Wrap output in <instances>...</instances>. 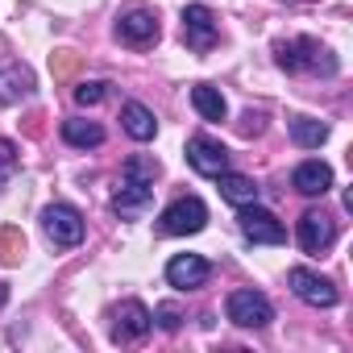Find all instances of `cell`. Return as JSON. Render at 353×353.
<instances>
[{
	"label": "cell",
	"mask_w": 353,
	"mask_h": 353,
	"mask_svg": "<svg viewBox=\"0 0 353 353\" xmlns=\"http://www.w3.org/2000/svg\"><path fill=\"white\" fill-rule=\"evenodd\" d=\"M154 320H158L166 332H179V324H183V312H179V307H170V303H162V307L154 312Z\"/></svg>",
	"instance_id": "obj_24"
},
{
	"label": "cell",
	"mask_w": 353,
	"mask_h": 353,
	"mask_svg": "<svg viewBox=\"0 0 353 353\" xmlns=\"http://www.w3.org/2000/svg\"><path fill=\"white\" fill-rule=\"evenodd\" d=\"M17 162H21V154H17V145L9 141V137H0V183L9 179V174L17 170Z\"/></svg>",
	"instance_id": "obj_23"
},
{
	"label": "cell",
	"mask_w": 353,
	"mask_h": 353,
	"mask_svg": "<svg viewBox=\"0 0 353 353\" xmlns=\"http://www.w3.org/2000/svg\"><path fill=\"white\" fill-rule=\"evenodd\" d=\"M237 225H241V233H245L254 245H283V241H287V229H283V221H279L274 212L258 208V204H241V216H237Z\"/></svg>",
	"instance_id": "obj_6"
},
{
	"label": "cell",
	"mask_w": 353,
	"mask_h": 353,
	"mask_svg": "<svg viewBox=\"0 0 353 353\" xmlns=\"http://www.w3.org/2000/svg\"><path fill=\"white\" fill-rule=\"evenodd\" d=\"M221 179V196L229 200V204H258V188H254V179L250 174H233V170H225V174H216Z\"/></svg>",
	"instance_id": "obj_17"
},
{
	"label": "cell",
	"mask_w": 353,
	"mask_h": 353,
	"mask_svg": "<svg viewBox=\"0 0 353 353\" xmlns=\"http://www.w3.org/2000/svg\"><path fill=\"white\" fill-rule=\"evenodd\" d=\"M158 170H162V166H158V158H141V154H137V158H129V162L121 166L125 179H150V183L158 179Z\"/></svg>",
	"instance_id": "obj_21"
},
{
	"label": "cell",
	"mask_w": 353,
	"mask_h": 353,
	"mask_svg": "<svg viewBox=\"0 0 353 353\" xmlns=\"http://www.w3.org/2000/svg\"><path fill=\"white\" fill-rule=\"evenodd\" d=\"M150 200H154V183L150 179H125L121 174V188L112 196V208L121 216H137L141 208H150Z\"/></svg>",
	"instance_id": "obj_14"
},
{
	"label": "cell",
	"mask_w": 353,
	"mask_h": 353,
	"mask_svg": "<svg viewBox=\"0 0 353 353\" xmlns=\"http://www.w3.org/2000/svg\"><path fill=\"white\" fill-rule=\"evenodd\" d=\"M104 96H108V83H100V79H88V83H79V88H75V104H83V108L100 104Z\"/></svg>",
	"instance_id": "obj_22"
},
{
	"label": "cell",
	"mask_w": 353,
	"mask_h": 353,
	"mask_svg": "<svg viewBox=\"0 0 353 353\" xmlns=\"http://www.w3.org/2000/svg\"><path fill=\"white\" fill-rule=\"evenodd\" d=\"M158 13L154 9H145V5H133V9H125L121 17H117V38L125 42V46H154L158 42Z\"/></svg>",
	"instance_id": "obj_5"
},
{
	"label": "cell",
	"mask_w": 353,
	"mask_h": 353,
	"mask_svg": "<svg viewBox=\"0 0 353 353\" xmlns=\"http://www.w3.org/2000/svg\"><path fill=\"white\" fill-rule=\"evenodd\" d=\"M34 92V75L21 63H5L0 67V104H17Z\"/></svg>",
	"instance_id": "obj_15"
},
{
	"label": "cell",
	"mask_w": 353,
	"mask_h": 353,
	"mask_svg": "<svg viewBox=\"0 0 353 353\" xmlns=\"http://www.w3.org/2000/svg\"><path fill=\"white\" fill-rule=\"evenodd\" d=\"M150 328H154V312H150L145 303H137V299H125V303L117 307V316H112V341H117V345H133V341H141Z\"/></svg>",
	"instance_id": "obj_8"
},
{
	"label": "cell",
	"mask_w": 353,
	"mask_h": 353,
	"mask_svg": "<svg viewBox=\"0 0 353 353\" xmlns=\"http://www.w3.org/2000/svg\"><path fill=\"white\" fill-rule=\"evenodd\" d=\"M9 303V283H0V307Z\"/></svg>",
	"instance_id": "obj_25"
},
{
	"label": "cell",
	"mask_w": 353,
	"mask_h": 353,
	"mask_svg": "<svg viewBox=\"0 0 353 353\" xmlns=\"http://www.w3.org/2000/svg\"><path fill=\"white\" fill-rule=\"evenodd\" d=\"M287 283H291V291H295L303 303H312V307H332V303H336V287H332L324 274L307 270V266H295V270L287 274Z\"/></svg>",
	"instance_id": "obj_11"
},
{
	"label": "cell",
	"mask_w": 353,
	"mask_h": 353,
	"mask_svg": "<svg viewBox=\"0 0 353 353\" xmlns=\"http://www.w3.org/2000/svg\"><path fill=\"white\" fill-rule=\"evenodd\" d=\"M225 316H229L237 328H266V324L274 320V307H270V299H266L262 291L241 287V291H233V295L225 299Z\"/></svg>",
	"instance_id": "obj_3"
},
{
	"label": "cell",
	"mask_w": 353,
	"mask_h": 353,
	"mask_svg": "<svg viewBox=\"0 0 353 353\" xmlns=\"http://www.w3.org/2000/svg\"><path fill=\"white\" fill-rule=\"evenodd\" d=\"M192 104H196V112H200L204 121H225V117H229L225 96H221L216 88H208V83H196V88H192Z\"/></svg>",
	"instance_id": "obj_18"
},
{
	"label": "cell",
	"mask_w": 353,
	"mask_h": 353,
	"mask_svg": "<svg viewBox=\"0 0 353 353\" xmlns=\"http://www.w3.org/2000/svg\"><path fill=\"white\" fill-rule=\"evenodd\" d=\"M63 141H67V145H79V150H92V145L104 141V129H100L96 121L71 117V121H63Z\"/></svg>",
	"instance_id": "obj_19"
},
{
	"label": "cell",
	"mask_w": 353,
	"mask_h": 353,
	"mask_svg": "<svg viewBox=\"0 0 353 353\" xmlns=\"http://www.w3.org/2000/svg\"><path fill=\"white\" fill-rule=\"evenodd\" d=\"M208 279H212V266L200 254H174L166 262V283L179 287V291H200Z\"/></svg>",
	"instance_id": "obj_10"
},
{
	"label": "cell",
	"mask_w": 353,
	"mask_h": 353,
	"mask_svg": "<svg viewBox=\"0 0 353 353\" xmlns=\"http://www.w3.org/2000/svg\"><path fill=\"white\" fill-rule=\"evenodd\" d=\"M216 38H221V21H216V13L208 9V5H188L183 9V42L192 46V50H212L216 46Z\"/></svg>",
	"instance_id": "obj_7"
},
{
	"label": "cell",
	"mask_w": 353,
	"mask_h": 353,
	"mask_svg": "<svg viewBox=\"0 0 353 353\" xmlns=\"http://www.w3.org/2000/svg\"><path fill=\"white\" fill-rule=\"evenodd\" d=\"M291 137H295V145H303V150H320V145L328 141V125L316 121V117H295V121H291Z\"/></svg>",
	"instance_id": "obj_20"
},
{
	"label": "cell",
	"mask_w": 353,
	"mask_h": 353,
	"mask_svg": "<svg viewBox=\"0 0 353 353\" xmlns=\"http://www.w3.org/2000/svg\"><path fill=\"white\" fill-rule=\"evenodd\" d=\"M208 225V204L200 196H183V200H174L162 216H158V233L166 237H192Z\"/></svg>",
	"instance_id": "obj_2"
},
{
	"label": "cell",
	"mask_w": 353,
	"mask_h": 353,
	"mask_svg": "<svg viewBox=\"0 0 353 353\" xmlns=\"http://www.w3.org/2000/svg\"><path fill=\"white\" fill-rule=\"evenodd\" d=\"M188 162H192V170H196V174H208V179H216V174H225V170H229V150H225L216 137L196 133V137L188 141Z\"/></svg>",
	"instance_id": "obj_9"
},
{
	"label": "cell",
	"mask_w": 353,
	"mask_h": 353,
	"mask_svg": "<svg viewBox=\"0 0 353 353\" xmlns=\"http://www.w3.org/2000/svg\"><path fill=\"white\" fill-rule=\"evenodd\" d=\"M274 63L283 67V71H291V75H303V71H312V75H332L336 71V59L320 46V42H312V38H291V42H279L274 46Z\"/></svg>",
	"instance_id": "obj_1"
},
{
	"label": "cell",
	"mask_w": 353,
	"mask_h": 353,
	"mask_svg": "<svg viewBox=\"0 0 353 353\" xmlns=\"http://www.w3.org/2000/svg\"><path fill=\"white\" fill-rule=\"evenodd\" d=\"M291 188H295L299 196H324V192L332 188V166H328V162H320V158L299 162V166H295V174H291Z\"/></svg>",
	"instance_id": "obj_13"
},
{
	"label": "cell",
	"mask_w": 353,
	"mask_h": 353,
	"mask_svg": "<svg viewBox=\"0 0 353 353\" xmlns=\"http://www.w3.org/2000/svg\"><path fill=\"white\" fill-rule=\"evenodd\" d=\"M42 229H46V237H50L59 250H71V245L83 241V212L71 208V204H50V208L42 212Z\"/></svg>",
	"instance_id": "obj_4"
},
{
	"label": "cell",
	"mask_w": 353,
	"mask_h": 353,
	"mask_svg": "<svg viewBox=\"0 0 353 353\" xmlns=\"http://www.w3.org/2000/svg\"><path fill=\"white\" fill-rule=\"evenodd\" d=\"M336 241V221L328 212H303L299 216V250L303 254H324L328 245Z\"/></svg>",
	"instance_id": "obj_12"
},
{
	"label": "cell",
	"mask_w": 353,
	"mask_h": 353,
	"mask_svg": "<svg viewBox=\"0 0 353 353\" xmlns=\"http://www.w3.org/2000/svg\"><path fill=\"white\" fill-rule=\"evenodd\" d=\"M121 125H125V133H129L133 141H154V133H158L154 112H150L145 104H137V100L121 104Z\"/></svg>",
	"instance_id": "obj_16"
}]
</instances>
